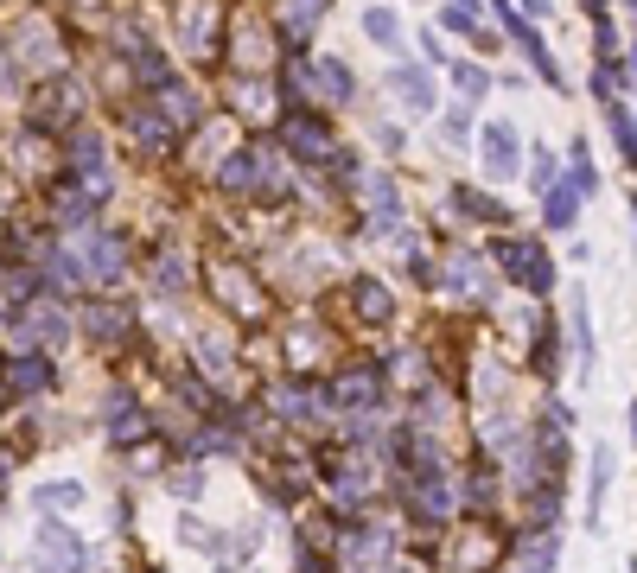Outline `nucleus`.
Listing matches in <instances>:
<instances>
[{
  "mask_svg": "<svg viewBox=\"0 0 637 573\" xmlns=\"http://www.w3.org/2000/svg\"><path fill=\"white\" fill-rule=\"evenodd\" d=\"M491 262L504 268V281L516 293H529V300H542V293L561 287V268H555V255H548L542 236H491Z\"/></svg>",
  "mask_w": 637,
  "mask_h": 573,
  "instance_id": "f257e3e1",
  "label": "nucleus"
},
{
  "mask_svg": "<svg viewBox=\"0 0 637 573\" xmlns=\"http://www.w3.org/2000/svg\"><path fill=\"white\" fill-rule=\"evenodd\" d=\"M376 491H383V472H376L370 446H344V453H332V472H325V497H332L338 516H364Z\"/></svg>",
  "mask_w": 637,
  "mask_h": 573,
  "instance_id": "f03ea898",
  "label": "nucleus"
},
{
  "mask_svg": "<svg viewBox=\"0 0 637 573\" xmlns=\"http://www.w3.org/2000/svg\"><path fill=\"white\" fill-rule=\"evenodd\" d=\"M300 166H332L338 153V134H332V115L319 102H300V109H281V134H274Z\"/></svg>",
  "mask_w": 637,
  "mask_h": 573,
  "instance_id": "7ed1b4c3",
  "label": "nucleus"
},
{
  "mask_svg": "<svg viewBox=\"0 0 637 573\" xmlns=\"http://www.w3.org/2000/svg\"><path fill=\"white\" fill-rule=\"evenodd\" d=\"M383 395H389L383 357H357V363H344V370L325 382V402H332V414H376V408H383Z\"/></svg>",
  "mask_w": 637,
  "mask_h": 573,
  "instance_id": "20e7f679",
  "label": "nucleus"
},
{
  "mask_svg": "<svg viewBox=\"0 0 637 573\" xmlns=\"http://www.w3.org/2000/svg\"><path fill=\"white\" fill-rule=\"evenodd\" d=\"M395 503H402L421 529H440V523L459 516V491H453L446 472H402V478H395Z\"/></svg>",
  "mask_w": 637,
  "mask_h": 573,
  "instance_id": "39448f33",
  "label": "nucleus"
},
{
  "mask_svg": "<svg viewBox=\"0 0 637 573\" xmlns=\"http://www.w3.org/2000/svg\"><path fill=\"white\" fill-rule=\"evenodd\" d=\"M332 561L344 573H376L395 561V535L383 523H370V516H338V554Z\"/></svg>",
  "mask_w": 637,
  "mask_h": 573,
  "instance_id": "423d86ee",
  "label": "nucleus"
},
{
  "mask_svg": "<svg viewBox=\"0 0 637 573\" xmlns=\"http://www.w3.org/2000/svg\"><path fill=\"white\" fill-rule=\"evenodd\" d=\"M491 13H497V26L510 32V45L529 58V71H536L548 90H567V77H561V64H555V51H548V39L536 32V20H529L523 7H510V0H491Z\"/></svg>",
  "mask_w": 637,
  "mask_h": 573,
  "instance_id": "0eeeda50",
  "label": "nucleus"
},
{
  "mask_svg": "<svg viewBox=\"0 0 637 573\" xmlns=\"http://www.w3.org/2000/svg\"><path fill=\"white\" fill-rule=\"evenodd\" d=\"M440 287L446 293H459V300H497V287H491V274H485V249L478 242H453V249L440 255Z\"/></svg>",
  "mask_w": 637,
  "mask_h": 573,
  "instance_id": "6e6552de",
  "label": "nucleus"
},
{
  "mask_svg": "<svg viewBox=\"0 0 637 573\" xmlns=\"http://www.w3.org/2000/svg\"><path fill=\"white\" fill-rule=\"evenodd\" d=\"M32 573H90V548H83V535L45 516V529H39V561H32Z\"/></svg>",
  "mask_w": 637,
  "mask_h": 573,
  "instance_id": "1a4fd4ad",
  "label": "nucleus"
},
{
  "mask_svg": "<svg viewBox=\"0 0 637 573\" xmlns=\"http://www.w3.org/2000/svg\"><path fill=\"white\" fill-rule=\"evenodd\" d=\"M268 408L281 414V421H300V427H313V421H325V414H332L325 389H319V382H306V376L274 382V389H268Z\"/></svg>",
  "mask_w": 637,
  "mask_h": 573,
  "instance_id": "9d476101",
  "label": "nucleus"
},
{
  "mask_svg": "<svg viewBox=\"0 0 637 573\" xmlns=\"http://www.w3.org/2000/svg\"><path fill=\"white\" fill-rule=\"evenodd\" d=\"M485 141H478V153H485V172L497 185H510L516 172H523V134H516V121H485Z\"/></svg>",
  "mask_w": 637,
  "mask_h": 573,
  "instance_id": "9b49d317",
  "label": "nucleus"
},
{
  "mask_svg": "<svg viewBox=\"0 0 637 573\" xmlns=\"http://www.w3.org/2000/svg\"><path fill=\"white\" fill-rule=\"evenodd\" d=\"M83 268H90V281L115 287L128 274V236L122 230H90L83 236Z\"/></svg>",
  "mask_w": 637,
  "mask_h": 573,
  "instance_id": "f8f14e48",
  "label": "nucleus"
},
{
  "mask_svg": "<svg viewBox=\"0 0 637 573\" xmlns=\"http://www.w3.org/2000/svg\"><path fill=\"white\" fill-rule=\"evenodd\" d=\"M504 561H516L523 573H555V561H561V535L555 529H516L510 542H504Z\"/></svg>",
  "mask_w": 637,
  "mask_h": 573,
  "instance_id": "ddd939ff",
  "label": "nucleus"
},
{
  "mask_svg": "<svg viewBox=\"0 0 637 573\" xmlns=\"http://www.w3.org/2000/svg\"><path fill=\"white\" fill-rule=\"evenodd\" d=\"M313 102H319V109H351V102H357V71L344 58L313 51Z\"/></svg>",
  "mask_w": 637,
  "mask_h": 573,
  "instance_id": "4468645a",
  "label": "nucleus"
},
{
  "mask_svg": "<svg viewBox=\"0 0 637 573\" xmlns=\"http://www.w3.org/2000/svg\"><path fill=\"white\" fill-rule=\"evenodd\" d=\"M332 13V0H281V51H313V32H319V20Z\"/></svg>",
  "mask_w": 637,
  "mask_h": 573,
  "instance_id": "2eb2a0df",
  "label": "nucleus"
},
{
  "mask_svg": "<svg viewBox=\"0 0 637 573\" xmlns=\"http://www.w3.org/2000/svg\"><path fill=\"white\" fill-rule=\"evenodd\" d=\"M389 96L402 102L408 115H434L440 109V90H434V71H427V64H395V71H389Z\"/></svg>",
  "mask_w": 637,
  "mask_h": 573,
  "instance_id": "dca6fc26",
  "label": "nucleus"
},
{
  "mask_svg": "<svg viewBox=\"0 0 637 573\" xmlns=\"http://www.w3.org/2000/svg\"><path fill=\"white\" fill-rule=\"evenodd\" d=\"M357 198L370 204V217H389V223H402V179H395V172H376V166H364L357 172Z\"/></svg>",
  "mask_w": 637,
  "mask_h": 573,
  "instance_id": "f3484780",
  "label": "nucleus"
},
{
  "mask_svg": "<svg viewBox=\"0 0 637 573\" xmlns=\"http://www.w3.org/2000/svg\"><path fill=\"white\" fill-rule=\"evenodd\" d=\"M497 497H504V478H497V465L478 459L466 478H459V510L466 516H491L497 510Z\"/></svg>",
  "mask_w": 637,
  "mask_h": 573,
  "instance_id": "a211bd4d",
  "label": "nucleus"
},
{
  "mask_svg": "<svg viewBox=\"0 0 637 573\" xmlns=\"http://www.w3.org/2000/svg\"><path fill=\"white\" fill-rule=\"evenodd\" d=\"M344 300H351V312H357L364 325H389V319H395V293L376 281V274H357V281L344 287Z\"/></svg>",
  "mask_w": 637,
  "mask_h": 573,
  "instance_id": "6ab92c4d",
  "label": "nucleus"
},
{
  "mask_svg": "<svg viewBox=\"0 0 637 573\" xmlns=\"http://www.w3.org/2000/svg\"><path fill=\"white\" fill-rule=\"evenodd\" d=\"M64 338H71V319H64L58 306H32V312H20V344H32V351H58Z\"/></svg>",
  "mask_w": 637,
  "mask_h": 573,
  "instance_id": "aec40b11",
  "label": "nucleus"
},
{
  "mask_svg": "<svg viewBox=\"0 0 637 573\" xmlns=\"http://www.w3.org/2000/svg\"><path fill=\"white\" fill-rule=\"evenodd\" d=\"M45 389H58V370H51L45 351H26L7 363V395H45Z\"/></svg>",
  "mask_w": 637,
  "mask_h": 573,
  "instance_id": "412c9836",
  "label": "nucleus"
},
{
  "mask_svg": "<svg viewBox=\"0 0 637 573\" xmlns=\"http://www.w3.org/2000/svg\"><path fill=\"white\" fill-rule=\"evenodd\" d=\"M364 39H370L376 51H389V58H402V51H408V39H402V13L383 7V0H370V7H364Z\"/></svg>",
  "mask_w": 637,
  "mask_h": 573,
  "instance_id": "4be33fe9",
  "label": "nucleus"
},
{
  "mask_svg": "<svg viewBox=\"0 0 637 573\" xmlns=\"http://www.w3.org/2000/svg\"><path fill=\"white\" fill-rule=\"evenodd\" d=\"M217 300H223V306H236L243 319H262V312H268V300L255 293V281H249L243 268H217Z\"/></svg>",
  "mask_w": 637,
  "mask_h": 573,
  "instance_id": "5701e85b",
  "label": "nucleus"
},
{
  "mask_svg": "<svg viewBox=\"0 0 637 573\" xmlns=\"http://www.w3.org/2000/svg\"><path fill=\"white\" fill-rule=\"evenodd\" d=\"M211 32H217V0H185L179 7V45L211 51Z\"/></svg>",
  "mask_w": 637,
  "mask_h": 573,
  "instance_id": "b1692460",
  "label": "nucleus"
},
{
  "mask_svg": "<svg viewBox=\"0 0 637 573\" xmlns=\"http://www.w3.org/2000/svg\"><path fill=\"white\" fill-rule=\"evenodd\" d=\"M567 344H574L580 370L593 382V306H587V293H567Z\"/></svg>",
  "mask_w": 637,
  "mask_h": 573,
  "instance_id": "393cba45",
  "label": "nucleus"
},
{
  "mask_svg": "<svg viewBox=\"0 0 637 573\" xmlns=\"http://www.w3.org/2000/svg\"><path fill=\"white\" fill-rule=\"evenodd\" d=\"M580 204H587V198H580V191L567 185V179H561V185H548V191H542V230H555V236H561V230H574V223H580Z\"/></svg>",
  "mask_w": 637,
  "mask_h": 573,
  "instance_id": "a878e982",
  "label": "nucleus"
},
{
  "mask_svg": "<svg viewBox=\"0 0 637 573\" xmlns=\"http://www.w3.org/2000/svg\"><path fill=\"white\" fill-rule=\"evenodd\" d=\"M185 287H192V262H185V255L166 242V249L153 255V293H160V300H179Z\"/></svg>",
  "mask_w": 637,
  "mask_h": 573,
  "instance_id": "bb28decb",
  "label": "nucleus"
},
{
  "mask_svg": "<svg viewBox=\"0 0 637 573\" xmlns=\"http://www.w3.org/2000/svg\"><path fill=\"white\" fill-rule=\"evenodd\" d=\"M523 503H529V523H536V529H555V523H561V510H567L561 478H536V484L523 491Z\"/></svg>",
  "mask_w": 637,
  "mask_h": 573,
  "instance_id": "cd10ccee",
  "label": "nucleus"
},
{
  "mask_svg": "<svg viewBox=\"0 0 637 573\" xmlns=\"http://www.w3.org/2000/svg\"><path fill=\"white\" fill-rule=\"evenodd\" d=\"M83 332H90L96 344H122L128 338V306H109V300L83 306Z\"/></svg>",
  "mask_w": 637,
  "mask_h": 573,
  "instance_id": "c85d7f7f",
  "label": "nucleus"
},
{
  "mask_svg": "<svg viewBox=\"0 0 637 573\" xmlns=\"http://www.w3.org/2000/svg\"><path fill=\"white\" fill-rule=\"evenodd\" d=\"M160 115L172 121V128H198V121H204V102L192 96V83H166V90H160Z\"/></svg>",
  "mask_w": 637,
  "mask_h": 573,
  "instance_id": "c756f323",
  "label": "nucleus"
},
{
  "mask_svg": "<svg viewBox=\"0 0 637 573\" xmlns=\"http://www.w3.org/2000/svg\"><path fill=\"white\" fill-rule=\"evenodd\" d=\"M446 198H453V211H459V217H472V223H510V211H504V204L491 198V191L453 185V191H446Z\"/></svg>",
  "mask_w": 637,
  "mask_h": 573,
  "instance_id": "7c9ffc66",
  "label": "nucleus"
},
{
  "mask_svg": "<svg viewBox=\"0 0 637 573\" xmlns=\"http://www.w3.org/2000/svg\"><path fill=\"white\" fill-rule=\"evenodd\" d=\"M192 357H198V370H204V376H230L236 344L223 338V332H198V338H192Z\"/></svg>",
  "mask_w": 637,
  "mask_h": 573,
  "instance_id": "2f4dec72",
  "label": "nucleus"
},
{
  "mask_svg": "<svg viewBox=\"0 0 637 573\" xmlns=\"http://www.w3.org/2000/svg\"><path fill=\"white\" fill-rule=\"evenodd\" d=\"M128 128H134V141H141L147 153H166V141H172V121H166L160 109H134Z\"/></svg>",
  "mask_w": 637,
  "mask_h": 573,
  "instance_id": "473e14b6",
  "label": "nucleus"
},
{
  "mask_svg": "<svg viewBox=\"0 0 637 573\" xmlns=\"http://www.w3.org/2000/svg\"><path fill=\"white\" fill-rule=\"evenodd\" d=\"M230 96H236V109H243V115H262L268 102H274V83H268V77H255V71H243V77L230 83Z\"/></svg>",
  "mask_w": 637,
  "mask_h": 573,
  "instance_id": "72a5a7b5",
  "label": "nucleus"
},
{
  "mask_svg": "<svg viewBox=\"0 0 637 573\" xmlns=\"http://www.w3.org/2000/svg\"><path fill=\"white\" fill-rule=\"evenodd\" d=\"M32 503H39L45 516H58V510H77V503H83V484H77V478H58V484H39V491H32Z\"/></svg>",
  "mask_w": 637,
  "mask_h": 573,
  "instance_id": "f704fd0d",
  "label": "nucleus"
},
{
  "mask_svg": "<svg viewBox=\"0 0 637 573\" xmlns=\"http://www.w3.org/2000/svg\"><path fill=\"white\" fill-rule=\"evenodd\" d=\"M606 121H612V141H618V153H625V166H637V115L625 109V102H606Z\"/></svg>",
  "mask_w": 637,
  "mask_h": 573,
  "instance_id": "c9c22d12",
  "label": "nucleus"
},
{
  "mask_svg": "<svg viewBox=\"0 0 637 573\" xmlns=\"http://www.w3.org/2000/svg\"><path fill=\"white\" fill-rule=\"evenodd\" d=\"M567 185L580 191V198H593L599 191V172H593V153H587V141H574V153H567V172H561Z\"/></svg>",
  "mask_w": 637,
  "mask_h": 573,
  "instance_id": "e433bc0d",
  "label": "nucleus"
},
{
  "mask_svg": "<svg viewBox=\"0 0 637 573\" xmlns=\"http://www.w3.org/2000/svg\"><path fill=\"white\" fill-rule=\"evenodd\" d=\"M606 491H612V446H599V453H593V491H587V523H599Z\"/></svg>",
  "mask_w": 637,
  "mask_h": 573,
  "instance_id": "4c0bfd02",
  "label": "nucleus"
},
{
  "mask_svg": "<svg viewBox=\"0 0 637 573\" xmlns=\"http://www.w3.org/2000/svg\"><path fill=\"white\" fill-rule=\"evenodd\" d=\"M313 351H319V325L300 319L294 332H287V363H294V370H306V363H313Z\"/></svg>",
  "mask_w": 637,
  "mask_h": 573,
  "instance_id": "58836bf2",
  "label": "nucleus"
},
{
  "mask_svg": "<svg viewBox=\"0 0 637 573\" xmlns=\"http://www.w3.org/2000/svg\"><path fill=\"white\" fill-rule=\"evenodd\" d=\"M453 83H459V96H466V102H478V96H485V90H491V83H497V77L485 71V64H472V58H459V64H453Z\"/></svg>",
  "mask_w": 637,
  "mask_h": 573,
  "instance_id": "ea45409f",
  "label": "nucleus"
},
{
  "mask_svg": "<svg viewBox=\"0 0 637 573\" xmlns=\"http://www.w3.org/2000/svg\"><path fill=\"white\" fill-rule=\"evenodd\" d=\"M548 185H561V160H555V153H548V147H536V153H529V191H536V198H542Z\"/></svg>",
  "mask_w": 637,
  "mask_h": 573,
  "instance_id": "a19ab883",
  "label": "nucleus"
},
{
  "mask_svg": "<svg viewBox=\"0 0 637 573\" xmlns=\"http://www.w3.org/2000/svg\"><path fill=\"white\" fill-rule=\"evenodd\" d=\"M236 446H243V440H236V427L230 433H223V427H198V440H185V453H236Z\"/></svg>",
  "mask_w": 637,
  "mask_h": 573,
  "instance_id": "79ce46f5",
  "label": "nucleus"
},
{
  "mask_svg": "<svg viewBox=\"0 0 637 573\" xmlns=\"http://www.w3.org/2000/svg\"><path fill=\"white\" fill-rule=\"evenodd\" d=\"M472 134H478V128H472V102L446 109V147H453V153H459V147H472Z\"/></svg>",
  "mask_w": 637,
  "mask_h": 573,
  "instance_id": "37998d69",
  "label": "nucleus"
},
{
  "mask_svg": "<svg viewBox=\"0 0 637 573\" xmlns=\"http://www.w3.org/2000/svg\"><path fill=\"white\" fill-rule=\"evenodd\" d=\"M96 204H102L96 191H58V217H64V223H83V217L96 211Z\"/></svg>",
  "mask_w": 637,
  "mask_h": 573,
  "instance_id": "c03bdc74",
  "label": "nucleus"
},
{
  "mask_svg": "<svg viewBox=\"0 0 637 573\" xmlns=\"http://www.w3.org/2000/svg\"><path fill=\"white\" fill-rule=\"evenodd\" d=\"M536 338H542V344H536V363H542V376H555V370H561V332H555V325H542Z\"/></svg>",
  "mask_w": 637,
  "mask_h": 573,
  "instance_id": "a18cd8bd",
  "label": "nucleus"
},
{
  "mask_svg": "<svg viewBox=\"0 0 637 573\" xmlns=\"http://www.w3.org/2000/svg\"><path fill=\"white\" fill-rule=\"evenodd\" d=\"M172 497H185V503H198V497H204V472H198V465L172 472Z\"/></svg>",
  "mask_w": 637,
  "mask_h": 573,
  "instance_id": "49530a36",
  "label": "nucleus"
},
{
  "mask_svg": "<svg viewBox=\"0 0 637 573\" xmlns=\"http://www.w3.org/2000/svg\"><path fill=\"white\" fill-rule=\"evenodd\" d=\"M71 160H77V166H102V141H96L90 128H83V134H71Z\"/></svg>",
  "mask_w": 637,
  "mask_h": 573,
  "instance_id": "de8ad7c7",
  "label": "nucleus"
},
{
  "mask_svg": "<svg viewBox=\"0 0 637 573\" xmlns=\"http://www.w3.org/2000/svg\"><path fill=\"white\" fill-rule=\"evenodd\" d=\"M370 141H376V153H402V147H408V134L395 128V121H376V128H370Z\"/></svg>",
  "mask_w": 637,
  "mask_h": 573,
  "instance_id": "09e8293b",
  "label": "nucleus"
},
{
  "mask_svg": "<svg viewBox=\"0 0 637 573\" xmlns=\"http://www.w3.org/2000/svg\"><path fill=\"white\" fill-rule=\"evenodd\" d=\"M421 58H427V64H446V51H440V39H434V26H421Z\"/></svg>",
  "mask_w": 637,
  "mask_h": 573,
  "instance_id": "8fccbe9b",
  "label": "nucleus"
},
{
  "mask_svg": "<svg viewBox=\"0 0 637 573\" xmlns=\"http://www.w3.org/2000/svg\"><path fill=\"white\" fill-rule=\"evenodd\" d=\"M516 7H523L529 20H548V0H516Z\"/></svg>",
  "mask_w": 637,
  "mask_h": 573,
  "instance_id": "3c124183",
  "label": "nucleus"
},
{
  "mask_svg": "<svg viewBox=\"0 0 637 573\" xmlns=\"http://www.w3.org/2000/svg\"><path fill=\"white\" fill-rule=\"evenodd\" d=\"M376 573H421V561H389V567H376Z\"/></svg>",
  "mask_w": 637,
  "mask_h": 573,
  "instance_id": "603ef678",
  "label": "nucleus"
},
{
  "mask_svg": "<svg viewBox=\"0 0 637 573\" xmlns=\"http://www.w3.org/2000/svg\"><path fill=\"white\" fill-rule=\"evenodd\" d=\"M625 90L637 96V51H631V58H625Z\"/></svg>",
  "mask_w": 637,
  "mask_h": 573,
  "instance_id": "864d4df0",
  "label": "nucleus"
},
{
  "mask_svg": "<svg viewBox=\"0 0 637 573\" xmlns=\"http://www.w3.org/2000/svg\"><path fill=\"white\" fill-rule=\"evenodd\" d=\"M485 573H523V567H516V561H491Z\"/></svg>",
  "mask_w": 637,
  "mask_h": 573,
  "instance_id": "5fc2aeb1",
  "label": "nucleus"
},
{
  "mask_svg": "<svg viewBox=\"0 0 637 573\" xmlns=\"http://www.w3.org/2000/svg\"><path fill=\"white\" fill-rule=\"evenodd\" d=\"M631 249H637V198H631Z\"/></svg>",
  "mask_w": 637,
  "mask_h": 573,
  "instance_id": "6e6d98bb",
  "label": "nucleus"
},
{
  "mask_svg": "<svg viewBox=\"0 0 637 573\" xmlns=\"http://www.w3.org/2000/svg\"><path fill=\"white\" fill-rule=\"evenodd\" d=\"M446 7H466V13H478V0H446Z\"/></svg>",
  "mask_w": 637,
  "mask_h": 573,
  "instance_id": "4d7b16f0",
  "label": "nucleus"
},
{
  "mask_svg": "<svg viewBox=\"0 0 637 573\" xmlns=\"http://www.w3.org/2000/svg\"><path fill=\"white\" fill-rule=\"evenodd\" d=\"M625 421H631V440H637V402H631V414H625Z\"/></svg>",
  "mask_w": 637,
  "mask_h": 573,
  "instance_id": "13d9d810",
  "label": "nucleus"
},
{
  "mask_svg": "<svg viewBox=\"0 0 637 573\" xmlns=\"http://www.w3.org/2000/svg\"><path fill=\"white\" fill-rule=\"evenodd\" d=\"M625 13H631V20H637V0H625Z\"/></svg>",
  "mask_w": 637,
  "mask_h": 573,
  "instance_id": "bf43d9fd",
  "label": "nucleus"
},
{
  "mask_svg": "<svg viewBox=\"0 0 637 573\" xmlns=\"http://www.w3.org/2000/svg\"><path fill=\"white\" fill-rule=\"evenodd\" d=\"M0 402H7V382H0Z\"/></svg>",
  "mask_w": 637,
  "mask_h": 573,
  "instance_id": "052dcab7",
  "label": "nucleus"
},
{
  "mask_svg": "<svg viewBox=\"0 0 637 573\" xmlns=\"http://www.w3.org/2000/svg\"><path fill=\"white\" fill-rule=\"evenodd\" d=\"M223 573H230V567H223Z\"/></svg>",
  "mask_w": 637,
  "mask_h": 573,
  "instance_id": "680f3d73",
  "label": "nucleus"
}]
</instances>
